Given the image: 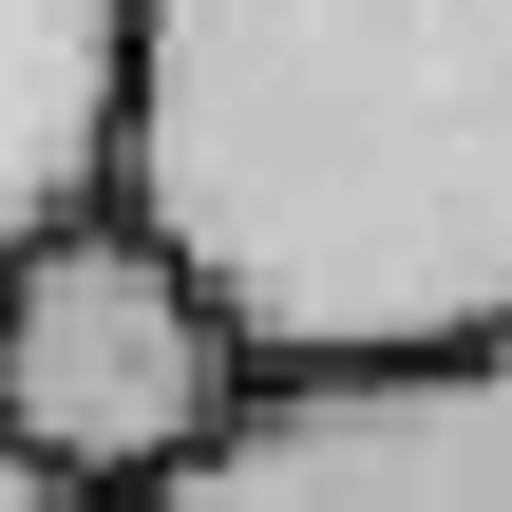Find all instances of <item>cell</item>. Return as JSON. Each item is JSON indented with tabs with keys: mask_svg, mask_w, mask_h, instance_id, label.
<instances>
[{
	"mask_svg": "<svg viewBox=\"0 0 512 512\" xmlns=\"http://www.w3.org/2000/svg\"><path fill=\"white\" fill-rule=\"evenodd\" d=\"M95 209L266 399L512 342V0H133Z\"/></svg>",
	"mask_w": 512,
	"mask_h": 512,
	"instance_id": "cell-1",
	"label": "cell"
},
{
	"mask_svg": "<svg viewBox=\"0 0 512 512\" xmlns=\"http://www.w3.org/2000/svg\"><path fill=\"white\" fill-rule=\"evenodd\" d=\"M247 399H266V380L228 361V323H209V304L171 285V247H133L114 209L38 228V247L0 266V437L57 456L95 512L171 494Z\"/></svg>",
	"mask_w": 512,
	"mask_h": 512,
	"instance_id": "cell-2",
	"label": "cell"
},
{
	"mask_svg": "<svg viewBox=\"0 0 512 512\" xmlns=\"http://www.w3.org/2000/svg\"><path fill=\"white\" fill-rule=\"evenodd\" d=\"M133 512H512V342L437 380H323V399H247L171 494Z\"/></svg>",
	"mask_w": 512,
	"mask_h": 512,
	"instance_id": "cell-3",
	"label": "cell"
},
{
	"mask_svg": "<svg viewBox=\"0 0 512 512\" xmlns=\"http://www.w3.org/2000/svg\"><path fill=\"white\" fill-rule=\"evenodd\" d=\"M114 57H133V0H0V266L95 209V171H114Z\"/></svg>",
	"mask_w": 512,
	"mask_h": 512,
	"instance_id": "cell-4",
	"label": "cell"
},
{
	"mask_svg": "<svg viewBox=\"0 0 512 512\" xmlns=\"http://www.w3.org/2000/svg\"><path fill=\"white\" fill-rule=\"evenodd\" d=\"M0 512H95V494H76L57 456H19V437H0Z\"/></svg>",
	"mask_w": 512,
	"mask_h": 512,
	"instance_id": "cell-5",
	"label": "cell"
}]
</instances>
